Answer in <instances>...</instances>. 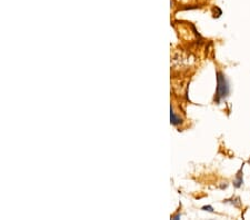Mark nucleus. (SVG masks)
<instances>
[{"label":"nucleus","mask_w":250,"mask_h":220,"mask_svg":"<svg viewBox=\"0 0 250 220\" xmlns=\"http://www.w3.org/2000/svg\"><path fill=\"white\" fill-rule=\"evenodd\" d=\"M235 187L236 188H239V187H241V185H243V177H241V171L239 174L237 175V179L235 180Z\"/></svg>","instance_id":"nucleus-3"},{"label":"nucleus","mask_w":250,"mask_h":220,"mask_svg":"<svg viewBox=\"0 0 250 220\" xmlns=\"http://www.w3.org/2000/svg\"><path fill=\"white\" fill-rule=\"evenodd\" d=\"M170 118H171V123L173 126H178L179 123L183 122V119H181L180 117H178V116L176 115L175 111H173V109L171 108V114H170Z\"/></svg>","instance_id":"nucleus-2"},{"label":"nucleus","mask_w":250,"mask_h":220,"mask_svg":"<svg viewBox=\"0 0 250 220\" xmlns=\"http://www.w3.org/2000/svg\"><path fill=\"white\" fill-rule=\"evenodd\" d=\"M217 83H218V86H217L216 96H217V102H219L220 99H224L229 95V90H230V88H229L228 81L227 79H226L225 75L221 73V71H218V73H217Z\"/></svg>","instance_id":"nucleus-1"},{"label":"nucleus","mask_w":250,"mask_h":220,"mask_svg":"<svg viewBox=\"0 0 250 220\" xmlns=\"http://www.w3.org/2000/svg\"><path fill=\"white\" fill-rule=\"evenodd\" d=\"M203 209H204V210H208V211H210V213H213L212 207H210V206H208V207H203Z\"/></svg>","instance_id":"nucleus-4"}]
</instances>
